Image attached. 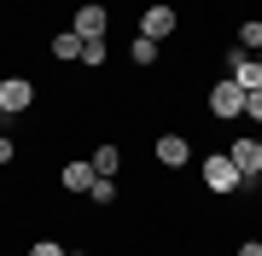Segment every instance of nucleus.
<instances>
[{"mask_svg":"<svg viewBox=\"0 0 262 256\" xmlns=\"http://www.w3.org/2000/svg\"><path fill=\"white\" fill-rule=\"evenodd\" d=\"M198 175H204V187L215 192V198H233V192H245V175H239V163L227 157V152H210Z\"/></svg>","mask_w":262,"mask_h":256,"instance_id":"obj_1","label":"nucleus"},{"mask_svg":"<svg viewBox=\"0 0 262 256\" xmlns=\"http://www.w3.org/2000/svg\"><path fill=\"white\" fill-rule=\"evenodd\" d=\"M204 105H210V117H215V123H245V87H239L233 76H222V82H215Z\"/></svg>","mask_w":262,"mask_h":256,"instance_id":"obj_2","label":"nucleus"},{"mask_svg":"<svg viewBox=\"0 0 262 256\" xmlns=\"http://www.w3.org/2000/svg\"><path fill=\"white\" fill-rule=\"evenodd\" d=\"M227 157L239 163L245 187H251V180H262V134H233V140H227Z\"/></svg>","mask_w":262,"mask_h":256,"instance_id":"obj_3","label":"nucleus"},{"mask_svg":"<svg viewBox=\"0 0 262 256\" xmlns=\"http://www.w3.org/2000/svg\"><path fill=\"white\" fill-rule=\"evenodd\" d=\"M175 29H181V12L169 6V0H158V6H146V12H140V35H151L158 47L175 35Z\"/></svg>","mask_w":262,"mask_h":256,"instance_id":"obj_4","label":"nucleus"},{"mask_svg":"<svg viewBox=\"0 0 262 256\" xmlns=\"http://www.w3.org/2000/svg\"><path fill=\"white\" fill-rule=\"evenodd\" d=\"M151 157H158L169 175H175V169H187V163H192V146H187V134L169 128V134H158V140H151Z\"/></svg>","mask_w":262,"mask_h":256,"instance_id":"obj_5","label":"nucleus"},{"mask_svg":"<svg viewBox=\"0 0 262 256\" xmlns=\"http://www.w3.org/2000/svg\"><path fill=\"white\" fill-rule=\"evenodd\" d=\"M29 105H35V82L29 76H0V111L18 117V111H29Z\"/></svg>","mask_w":262,"mask_h":256,"instance_id":"obj_6","label":"nucleus"},{"mask_svg":"<svg viewBox=\"0 0 262 256\" xmlns=\"http://www.w3.org/2000/svg\"><path fill=\"white\" fill-rule=\"evenodd\" d=\"M105 24H111V12H105L99 6V0H88V6H76V18H70V29H76V35H105Z\"/></svg>","mask_w":262,"mask_h":256,"instance_id":"obj_7","label":"nucleus"},{"mask_svg":"<svg viewBox=\"0 0 262 256\" xmlns=\"http://www.w3.org/2000/svg\"><path fill=\"white\" fill-rule=\"evenodd\" d=\"M94 180H99V169H94V163H82V157L58 169V187H64V192H82V198H88V187H94Z\"/></svg>","mask_w":262,"mask_h":256,"instance_id":"obj_8","label":"nucleus"},{"mask_svg":"<svg viewBox=\"0 0 262 256\" xmlns=\"http://www.w3.org/2000/svg\"><path fill=\"white\" fill-rule=\"evenodd\" d=\"M158 53H163V47H158L151 35H134V41H128V58H134V70H151V64H158Z\"/></svg>","mask_w":262,"mask_h":256,"instance_id":"obj_9","label":"nucleus"},{"mask_svg":"<svg viewBox=\"0 0 262 256\" xmlns=\"http://www.w3.org/2000/svg\"><path fill=\"white\" fill-rule=\"evenodd\" d=\"M53 58H58V64L82 58V35H76V29H64V35H53Z\"/></svg>","mask_w":262,"mask_h":256,"instance_id":"obj_10","label":"nucleus"},{"mask_svg":"<svg viewBox=\"0 0 262 256\" xmlns=\"http://www.w3.org/2000/svg\"><path fill=\"white\" fill-rule=\"evenodd\" d=\"M88 204H94V210H111V204H117V180H111V175H99L94 187H88Z\"/></svg>","mask_w":262,"mask_h":256,"instance_id":"obj_11","label":"nucleus"},{"mask_svg":"<svg viewBox=\"0 0 262 256\" xmlns=\"http://www.w3.org/2000/svg\"><path fill=\"white\" fill-rule=\"evenodd\" d=\"M88 163H94L99 175H111V180H117V169H122V146H99V152L88 157Z\"/></svg>","mask_w":262,"mask_h":256,"instance_id":"obj_12","label":"nucleus"},{"mask_svg":"<svg viewBox=\"0 0 262 256\" xmlns=\"http://www.w3.org/2000/svg\"><path fill=\"white\" fill-rule=\"evenodd\" d=\"M233 41H239L245 53H262V18H245V24L233 29Z\"/></svg>","mask_w":262,"mask_h":256,"instance_id":"obj_13","label":"nucleus"},{"mask_svg":"<svg viewBox=\"0 0 262 256\" xmlns=\"http://www.w3.org/2000/svg\"><path fill=\"white\" fill-rule=\"evenodd\" d=\"M105 58H111V47H105V35H88V41H82V64H88V70H99Z\"/></svg>","mask_w":262,"mask_h":256,"instance_id":"obj_14","label":"nucleus"},{"mask_svg":"<svg viewBox=\"0 0 262 256\" xmlns=\"http://www.w3.org/2000/svg\"><path fill=\"white\" fill-rule=\"evenodd\" d=\"M245 123L262 128V87H256V94H245Z\"/></svg>","mask_w":262,"mask_h":256,"instance_id":"obj_15","label":"nucleus"},{"mask_svg":"<svg viewBox=\"0 0 262 256\" xmlns=\"http://www.w3.org/2000/svg\"><path fill=\"white\" fill-rule=\"evenodd\" d=\"M29 256H64V245L58 239H41V245H29Z\"/></svg>","mask_w":262,"mask_h":256,"instance_id":"obj_16","label":"nucleus"},{"mask_svg":"<svg viewBox=\"0 0 262 256\" xmlns=\"http://www.w3.org/2000/svg\"><path fill=\"white\" fill-rule=\"evenodd\" d=\"M12 157H18V140H12V134H0V169H6Z\"/></svg>","mask_w":262,"mask_h":256,"instance_id":"obj_17","label":"nucleus"},{"mask_svg":"<svg viewBox=\"0 0 262 256\" xmlns=\"http://www.w3.org/2000/svg\"><path fill=\"white\" fill-rule=\"evenodd\" d=\"M233 256H262V239H245V245H239Z\"/></svg>","mask_w":262,"mask_h":256,"instance_id":"obj_18","label":"nucleus"},{"mask_svg":"<svg viewBox=\"0 0 262 256\" xmlns=\"http://www.w3.org/2000/svg\"><path fill=\"white\" fill-rule=\"evenodd\" d=\"M64 256H88V250H64Z\"/></svg>","mask_w":262,"mask_h":256,"instance_id":"obj_19","label":"nucleus"},{"mask_svg":"<svg viewBox=\"0 0 262 256\" xmlns=\"http://www.w3.org/2000/svg\"><path fill=\"white\" fill-rule=\"evenodd\" d=\"M0 128H6V111H0Z\"/></svg>","mask_w":262,"mask_h":256,"instance_id":"obj_20","label":"nucleus"},{"mask_svg":"<svg viewBox=\"0 0 262 256\" xmlns=\"http://www.w3.org/2000/svg\"><path fill=\"white\" fill-rule=\"evenodd\" d=\"M256 64H262V53H256Z\"/></svg>","mask_w":262,"mask_h":256,"instance_id":"obj_21","label":"nucleus"}]
</instances>
